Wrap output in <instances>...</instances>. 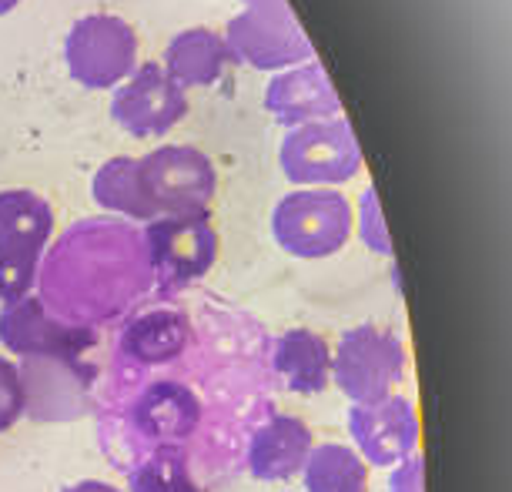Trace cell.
I'll list each match as a JSON object with an SVG mask.
<instances>
[{
	"label": "cell",
	"instance_id": "obj_1",
	"mask_svg": "<svg viewBox=\"0 0 512 492\" xmlns=\"http://www.w3.org/2000/svg\"><path fill=\"white\" fill-rule=\"evenodd\" d=\"M151 268L141 235L111 218H91L74 225L44 262L47 312L74 322H98L118 315L144 285Z\"/></svg>",
	"mask_w": 512,
	"mask_h": 492
},
{
	"label": "cell",
	"instance_id": "obj_2",
	"mask_svg": "<svg viewBox=\"0 0 512 492\" xmlns=\"http://www.w3.org/2000/svg\"><path fill=\"white\" fill-rule=\"evenodd\" d=\"M352 205L332 188H302L272 211V235L295 258H328L352 238Z\"/></svg>",
	"mask_w": 512,
	"mask_h": 492
},
{
	"label": "cell",
	"instance_id": "obj_3",
	"mask_svg": "<svg viewBox=\"0 0 512 492\" xmlns=\"http://www.w3.org/2000/svg\"><path fill=\"white\" fill-rule=\"evenodd\" d=\"M245 11L228 21L225 44L231 61L255 71H282V67L312 61V41L298 27L288 0H241Z\"/></svg>",
	"mask_w": 512,
	"mask_h": 492
},
{
	"label": "cell",
	"instance_id": "obj_4",
	"mask_svg": "<svg viewBox=\"0 0 512 492\" xmlns=\"http://www.w3.org/2000/svg\"><path fill=\"white\" fill-rule=\"evenodd\" d=\"M138 175L154 218L161 215H208L218 175L205 151L191 144H164L138 158Z\"/></svg>",
	"mask_w": 512,
	"mask_h": 492
},
{
	"label": "cell",
	"instance_id": "obj_5",
	"mask_svg": "<svg viewBox=\"0 0 512 492\" xmlns=\"http://www.w3.org/2000/svg\"><path fill=\"white\" fill-rule=\"evenodd\" d=\"M64 61L81 88H118L138 67V34L114 14H84L64 37Z\"/></svg>",
	"mask_w": 512,
	"mask_h": 492
},
{
	"label": "cell",
	"instance_id": "obj_6",
	"mask_svg": "<svg viewBox=\"0 0 512 492\" xmlns=\"http://www.w3.org/2000/svg\"><path fill=\"white\" fill-rule=\"evenodd\" d=\"M151 278L164 292L195 285L218 258V235L208 215H161L141 235Z\"/></svg>",
	"mask_w": 512,
	"mask_h": 492
},
{
	"label": "cell",
	"instance_id": "obj_7",
	"mask_svg": "<svg viewBox=\"0 0 512 492\" xmlns=\"http://www.w3.org/2000/svg\"><path fill=\"white\" fill-rule=\"evenodd\" d=\"M282 171L292 185L322 188V185H342L359 175L362 168V148L355 141L352 124L345 118H325L308 121L298 128H288L282 151H278Z\"/></svg>",
	"mask_w": 512,
	"mask_h": 492
},
{
	"label": "cell",
	"instance_id": "obj_8",
	"mask_svg": "<svg viewBox=\"0 0 512 492\" xmlns=\"http://www.w3.org/2000/svg\"><path fill=\"white\" fill-rule=\"evenodd\" d=\"M405 375V345L395 332L375 325L349 328L332 355V379L352 405H369L392 395Z\"/></svg>",
	"mask_w": 512,
	"mask_h": 492
},
{
	"label": "cell",
	"instance_id": "obj_9",
	"mask_svg": "<svg viewBox=\"0 0 512 492\" xmlns=\"http://www.w3.org/2000/svg\"><path fill=\"white\" fill-rule=\"evenodd\" d=\"M188 114L185 91L161 64H138L111 101V118L134 138H164Z\"/></svg>",
	"mask_w": 512,
	"mask_h": 492
},
{
	"label": "cell",
	"instance_id": "obj_10",
	"mask_svg": "<svg viewBox=\"0 0 512 492\" xmlns=\"http://www.w3.org/2000/svg\"><path fill=\"white\" fill-rule=\"evenodd\" d=\"M0 342L24 359H77L94 342V332L84 325H67L47 312L41 298L24 295L4 305L0 312Z\"/></svg>",
	"mask_w": 512,
	"mask_h": 492
},
{
	"label": "cell",
	"instance_id": "obj_11",
	"mask_svg": "<svg viewBox=\"0 0 512 492\" xmlns=\"http://www.w3.org/2000/svg\"><path fill=\"white\" fill-rule=\"evenodd\" d=\"M349 436L359 446V456L372 466H399L402 459L415 456L419 446V419L409 399L385 395L379 402L352 405Z\"/></svg>",
	"mask_w": 512,
	"mask_h": 492
},
{
	"label": "cell",
	"instance_id": "obj_12",
	"mask_svg": "<svg viewBox=\"0 0 512 492\" xmlns=\"http://www.w3.org/2000/svg\"><path fill=\"white\" fill-rule=\"evenodd\" d=\"M265 111L285 128H298L308 121L338 118L342 101H338L325 67L305 61L302 67L272 77V84L265 88Z\"/></svg>",
	"mask_w": 512,
	"mask_h": 492
},
{
	"label": "cell",
	"instance_id": "obj_13",
	"mask_svg": "<svg viewBox=\"0 0 512 492\" xmlns=\"http://www.w3.org/2000/svg\"><path fill=\"white\" fill-rule=\"evenodd\" d=\"M201 422L198 395L181 382H151L131 405V426L158 446H178Z\"/></svg>",
	"mask_w": 512,
	"mask_h": 492
},
{
	"label": "cell",
	"instance_id": "obj_14",
	"mask_svg": "<svg viewBox=\"0 0 512 492\" xmlns=\"http://www.w3.org/2000/svg\"><path fill=\"white\" fill-rule=\"evenodd\" d=\"M312 452V429L295 416H272L251 432L248 472L262 482H285L302 472Z\"/></svg>",
	"mask_w": 512,
	"mask_h": 492
},
{
	"label": "cell",
	"instance_id": "obj_15",
	"mask_svg": "<svg viewBox=\"0 0 512 492\" xmlns=\"http://www.w3.org/2000/svg\"><path fill=\"white\" fill-rule=\"evenodd\" d=\"M195 339L191 318L178 308H148L121 332V352L141 365H168L185 355Z\"/></svg>",
	"mask_w": 512,
	"mask_h": 492
},
{
	"label": "cell",
	"instance_id": "obj_16",
	"mask_svg": "<svg viewBox=\"0 0 512 492\" xmlns=\"http://www.w3.org/2000/svg\"><path fill=\"white\" fill-rule=\"evenodd\" d=\"M228 64H231V51L225 37L208 31V27H188V31L175 34L168 51H164V74L181 91L211 88L225 74Z\"/></svg>",
	"mask_w": 512,
	"mask_h": 492
},
{
	"label": "cell",
	"instance_id": "obj_17",
	"mask_svg": "<svg viewBox=\"0 0 512 492\" xmlns=\"http://www.w3.org/2000/svg\"><path fill=\"white\" fill-rule=\"evenodd\" d=\"M275 372L298 395H318L328 389L332 379V349L318 332L292 328L275 342Z\"/></svg>",
	"mask_w": 512,
	"mask_h": 492
},
{
	"label": "cell",
	"instance_id": "obj_18",
	"mask_svg": "<svg viewBox=\"0 0 512 492\" xmlns=\"http://www.w3.org/2000/svg\"><path fill=\"white\" fill-rule=\"evenodd\" d=\"M54 231V208L24 188L0 191V245L44 255Z\"/></svg>",
	"mask_w": 512,
	"mask_h": 492
},
{
	"label": "cell",
	"instance_id": "obj_19",
	"mask_svg": "<svg viewBox=\"0 0 512 492\" xmlns=\"http://www.w3.org/2000/svg\"><path fill=\"white\" fill-rule=\"evenodd\" d=\"M305 489L308 492H365L369 489V466L355 449L322 442L312 446L305 466Z\"/></svg>",
	"mask_w": 512,
	"mask_h": 492
},
{
	"label": "cell",
	"instance_id": "obj_20",
	"mask_svg": "<svg viewBox=\"0 0 512 492\" xmlns=\"http://www.w3.org/2000/svg\"><path fill=\"white\" fill-rule=\"evenodd\" d=\"M91 195L104 211H118L124 218L134 221H151L154 208L144 198L141 175H138V158H111L98 168V175L91 181Z\"/></svg>",
	"mask_w": 512,
	"mask_h": 492
},
{
	"label": "cell",
	"instance_id": "obj_21",
	"mask_svg": "<svg viewBox=\"0 0 512 492\" xmlns=\"http://www.w3.org/2000/svg\"><path fill=\"white\" fill-rule=\"evenodd\" d=\"M128 492H205L191 476L185 452L178 446H158L148 459L128 472Z\"/></svg>",
	"mask_w": 512,
	"mask_h": 492
},
{
	"label": "cell",
	"instance_id": "obj_22",
	"mask_svg": "<svg viewBox=\"0 0 512 492\" xmlns=\"http://www.w3.org/2000/svg\"><path fill=\"white\" fill-rule=\"evenodd\" d=\"M37 265H41V255L0 245V305L31 295L37 285Z\"/></svg>",
	"mask_w": 512,
	"mask_h": 492
},
{
	"label": "cell",
	"instance_id": "obj_23",
	"mask_svg": "<svg viewBox=\"0 0 512 492\" xmlns=\"http://www.w3.org/2000/svg\"><path fill=\"white\" fill-rule=\"evenodd\" d=\"M27 412V389L21 369L11 359H0V432H7Z\"/></svg>",
	"mask_w": 512,
	"mask_h": 492
},
{
	"label": "cell",
	"instance_id": "obj_24",
	"mask_svg": "<svg viewBox=\"0 0 512 492\" xmlns=\"http://www.w3.org/2000/svg\"><path fill=\"white\" fill-rule=\"evenodd\" d=\"M362 238L372 252L379 255H389V235L382 231V218H379V195L375 188H369L362 195Z\"/></svg>",
	"mask_w": 512,
	"mask_h": 492
},
{
	"label": "cell",
	"instance_id": "obj_25",
	"mask_svg": "<svg viewBox=\"0 0 512 492\" xmlns=\"http://www.w3.org/2000/svg\"><path fill=\"white\" fill-rule=\"evenodd\" d=\"M389 492H422V459L409 456L392 469Z\"/></svg>",
	"mask_w": 512,
	"mask_h": 492
},
{
	"label": "cell",
	"instance_id": "obj_26",
	"mask_svg": "<svg viewBox=\"0 0 512 492\" xmlns=\"http://www.w3.org/2000/svg\"><path fill=\"white\" fill-rule=\"evenodd\" d=\"M64 492H121V489L111 486V482H101V479H84V482H77V486L64 489Z\"/></svg>",
	"mask_w": 512,
	"mask_h": 492
},
{
	"label": "cell",
	"instance_id": "obj_27",
	"mask_svg": "<svg viewBox=\"0 0 512 492\" xmlns=\"http://www.w3.org/2000/svg\"><path fill=\"white\" fill-rule=\"evenodd\" d=\"M17 4H21V0H0V17H4V14H11Z\"/></svg>",
	"mask_w": 512,
	"mask_h": 492
}]
</instances>
